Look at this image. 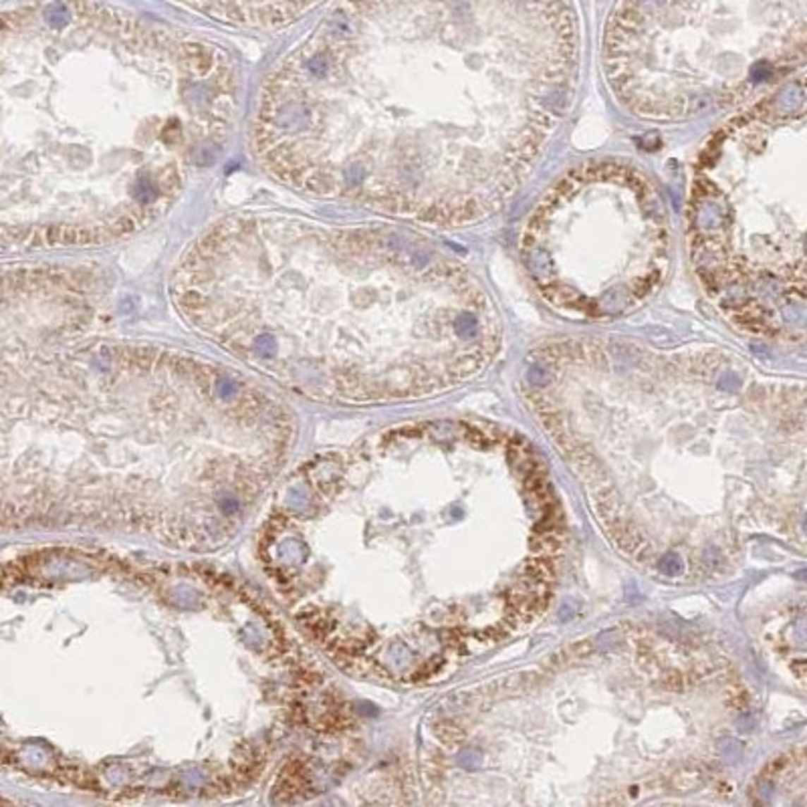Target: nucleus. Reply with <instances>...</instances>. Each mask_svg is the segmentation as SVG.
<instances>
[{
    "label": "nucleus",
    "mask_w": 807,
    "mask_h": 807,
    "mask_svg": "<svg viewBox=\"0 0 807 807\" xmlns=\"http://www.w3.org/2000/svg\"><path fill=\"white\" fill-rule=\"evenodd\" d=\"M579 69L574 0H337L267 75L250 145L307 196L466 226L531 178Z\"/></svg>",
    "instance_id": "obj_1"
},
{
    "label": "nucleus",
    "mask_w": 807,
    "mask_h": 807,
    "mask_svg": "<svg viewBox=\"0 0 807 807\" xmlns=\"http://www.w3.org/2000/svg\"><path fill=\"white\" fill-rule=\"evenodd\" d=\"M18 133L0 172V245H111L164 218L231 144L243 77L200 35L97 0L8 18Z\"/></svg>",
    "instance_id": "obj_2"
},
{
    "label": "nucleus",
    "mask_w": 807,
    "mask_h": 807,
    "mask_svg": "<svg viewBox=\"0 0 807 807\" xmlns=\"http://www.w3.org/2000/svg\"><path fill=\"white\" fill-rule=\"evenodd\" d=\"M174 307L220 346L351 398H404L476 375L497 303L447 250L394 226L248 210L188 246Z\"/></svg>",
    "instance_id": "obj_3"
},
{
    "label": "nucleus",
    "mask_w": 807,
    "mask_h": 807,
    "mask_svg": "<svg viewBox=\"0 0 807 807\" xmlns=\"http://www.w3.org/2000/svg\"><path fill=\"white\" fill-rule=\"evenodd\" d=\"M807 116L803 71L753 101L700 147L686 243L700 289L739 332H806Z\"/></svg>",
    "instance_id": "obj_4"
},
{
    "label": "nucleus",
    "mask_w": 807,
    "mask_h": 807,
    "mask_svg": "<svg viewBox=\"0 0 807 807\" xmlns=\"http://www.w3.org/2000/svg\"><path fill=\"white\" fill-rule=\"evenodd\" d=\"M806 0H618L602 69L630 116L676 123L761 99L803 71Z\"/></svg>",
    "instance_id": "obj_5"
},
{
    "label": "nucleus",
    "mask_w": 807,
    "mask_h": 807,
    "mask_svg": "<svg viewBox=\"0 0 807 807\" xmlns=\"http://www.w3.org/2000/svg\"><path fill=\"white\" fill-rule=\"evenodd\" d=\"M672 234L662 196L640 168L591 159L539 198L519 238L523 271L557 315L620 319L660 291Z\"/></svg>",
    "instance_id": "obj_6"
},
{
    "label": "nucleus",
    "mask_w": 807,
    "mask_h": 807,
    "mask_svg": "<svg viewBox=\"0 0 807 807\" xmlns=\"http://www.w3.org/2000/svg\"><path fill=\"white\" fill-rule=\"evenodd\" d=\"M218 23L245 29H277L311 13L325 0H176Z\"/></svg>",
    "instance_id": "obj_7"
},
{
    "label": "nucleus",
    "mask_w": 807,
    "mask_h": 807,
    "mask_svg": "<svg viewBox=\"0 0 807 807\" xmlns=\"http://www.w3.org/2000/svg\"><path fill=\"white\" fill-rule=\"evenodd\" d=\"M607 529H609V535H612L614 543H616L624 553L644 559V553H646V549H648V543H646L644 535L640 533L630 521H626L624 517H621V519L612 521V523H607Z\"/></svg>",
    "instance_id": "obj_8"
},
{
    "label": "nucleus",
    "mask_w": 807,
    "mask_h": 807,
    "mask_svg": "<svg viewBox=\"0 0 807 807\" xmlns=\"http://www.w3.org/2000/svg\"><path fill=\"white\" fill-rule=\"evenodd\" d=\"M506 456H509L511 466H513L515 471H519V473H525V475L531 473L535 468V464H537V459H535L531 442H529L527 438L519 436V434L513 436V438L509 440Z\"/></svg>",
    "instance_id": "obj_9"
},
{
    "label": "nucleus",
    "mask_w": 807,
    "mask_h": 807,
    "mask_svg": "<svg viewBox=\"0 0 807 807\" xmlns=\"http://www.w3.org/2000/svg\"><path fill=\"white\" fill-rule=\"evenodd\" d=\"M595 511L605 523L621 519V501L614 489H602L595 494Z\"/></svg>",
    "instance_id": "obj_10"
},
{
    "label": "nucleus",
    "mask_w": 807,
    "mask_h": 807,
    "mask_svg": "<svg viewBox=\"0 0 807 807\" xmlns=\"http://www.w3.org/2000/svg\"><path fill=\"white\" fill-rule=\"evenodd\" d=\"M703 781H705V775H703L700 769H696V767H684V769L678 771L676 775H672V779H670V787H672V789H678V791H692V789L700 787Z\"/></svg>",
    "instance_id": "obj_11"
},
{
    "label": "nucleus",
    "mask_w": 807,
    "mask_h": 807,
    "mask_svg": "<svg viewBox=\"0 0 807 807\" xmlns=\"http://www.w3.org/2000/svg\"><path fill=\"white\" fill-rule=\"evenodd\" d=\"M562 533H535L531 537V551L539 557H551L562 549Z\"/></svg>",
    "instance_id": "obj_12"
},
{
    "label": "nucleus",
    "mask_w": 807,
    "mask_h": 807,
    "mask_svg": "<svg viewBox=\"0 0 807 807\" xmlns=\"http://www.w3.org/2000/svg\"><path fill=\"white\" fill-rule=\"evenodd\" d=\"M525 574L531 579H539V581H547L551 583L553 577H555V565L551 562V557H535L531 562H527L525 565Z\"/></svg>",
    "instance_id": "obj_13"
},
{
    "label": "nucleus",
    "mask_w": 807,
    "mask_h": 807,
    "mask_svg": "<svg viewBox=\"0 0 807 807\" xmlns=\"http://www.w3.org/2000/svg\"><path fill=\"white\" fill-rule=\"evenodd\" d=\"M434 735L448 747H456L464 741V729L452 721H440L434 724Z\"/></svg>",
    "instance_id": "obj_14"
},
{
    "label": "nucleus",
    "mask_w": 807,
    "mask_h": 807,
    "mask_svg": "<svg viewBox=\"0 0 807 807\" xmlns=\"http://www.w3.org/2000/svg\"><path fill=\"white\" fill-rule=\"evenodd\" d=\"M660 571L664 576L676 577L678 574H682V562L676 553H666L662 559H660Z\"/></svg>",
    "instance_id": "obj_15"
},
{
    "label": "nucleus",
    "mask_w": 807,
    "mask_h": 807,
    "mask_svg": "<svg viewBox=\"0 0 807 807\" xmlns=\"http://www.w3.org/2000/svg\"><path fill=\"white\" fill-rule=\"evenodd\" d=\"M459 763H461L464 769H475V767L480 765V753L475 749L462 751L461 755H459Z\"/></svg>",
    "instance_id": "obj_16"
},
{
    "label": "nucleus",
    "mask_w": 807,
    "mask_h": 807,
    "mask_svg": "<svg viewBox=\"0 0 807 807\" xmlns=\"http://www.w3.org/2000/svg\"><path fill=\"white\" fill-rule=\"evenodd\" d=\"M442 658H432V660H428V664L422 668V672L418 670V674L416 676L418 678H426V676H432V674H436L440 668H442Z\"/></svg>",
    "instance_id": "obj_17"
},
{
    "label": "nucleus",
    "mask_w": 807,
    "mask_h": 807,
    "mask_svg": "<svg viewBox=\"0 0 807 807\" xmlns=\"http://www.w3.org/2000/svg\"><path fill=\"white\" fill-rule=\"evenodd\" d=\"M571 618H574L571 607H569V605H563L562 609H559V620H571Z\"/></svg>",
    "instance_id": "obj_18"
},
{
    "label": "nucleus",
    "mask_w": 807,
    "mask_h": 807,
    "mask_svg": "<svg viewBox=\"0 0 807 807\" xmlns=\"http://www.w3.org/2000/svg\"><path fill=\"white\" fill-rule=\"evenodd\" d=\"M803 666H806V662H803V660H799V664H797V666H795V664L791 666L793 672L797 674V678H799V680L806 676V672H803Z\"/></svg>",
    "instance_id": "obj_19"
}]
</instances>
